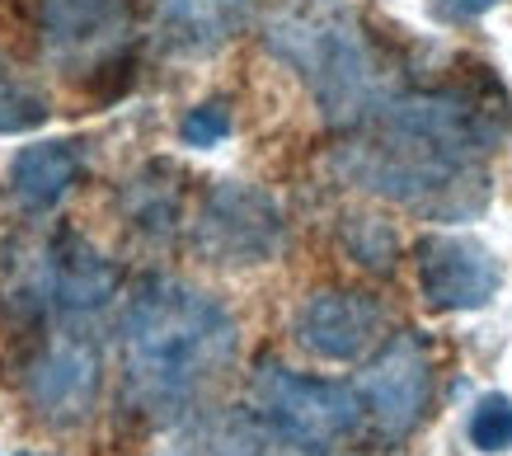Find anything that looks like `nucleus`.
Returning <instances> with one entry per match:
<instances>
[{"instance_id":"19","label":"nucleus","mask_w":512,"mask_h":456,"mask_svg":"<svg viewBox=\"0 0 512 456\" xmlns=\"http://www.w3.org/2000/svg\"><path fill=\"white\" fill-rule=\"evenodd\" d=\"M498 0H442L437 5V15L442 19H480L484 10H494Z\"/></svg>"},{"instance_id":"1","label":"nucleus","mask_w":512,"mask_h":456,"mask_svg":"<svg viewBox=\"0 0 512 456\" xmlns=\"http://www.w3.org/2000/svg\"><path fill=\"white\" fill-rule=\"evenodd\" d=\"M508 104L470 85L400 90L334 146V174L423 221H470L489 203V156Z\"/></svg>"},{"instance_id":"12","label":"nucleus","mask_w":512,"mask_h":456,"mask_svg":"<svg viewBox=\"0 0 512 456\" xmlns=\"http://www.w3.org/2000/svg\"><path fill=\"white\" fill-rule=\"evenodd\" d=\"M85 174V142H33L24 146L10 165V193L15 203L33 217H43L76 189V179Z\"/></svg>"},{"instance_id":"11","label":"nucleus","mask_w":512,"mask_h":456,"mask_svg":"<svg viewBox=\"0 0 512 456\" xmlns=\"http://www.w3.org/2000/svg\"><path fill=\"white\" fill-rule=\"evenodd\" d=\"M259 0H156V33L174 57H212L249 29Z\"/></svg>"},{"instance_id":"6","label":"nucleus","mask_w":512,"mask_h":456,"mask_svg":"<svg viewBox=\"0 0 512 456\" xmlns=\"http://www.w3.org/2000/svg\"><path fill=\"white\" fill-rule=\"evenodd\" d=\"M188 245L212 268H259L282 254L287 221L273 193L240 179H221L202 193L198 212L188 221Z\"/></svg>"},{"instance_id":"8","label":"nucleus","mask_w":512,"mask_h":456,"mask_svg":"<svg viewBox=\"0 0 512 456\" xmlns=\"http://www.w3.org/2000/svg\"><path fill=\"white\" fill-rule=\"evenodd\" d=\"M357 391H362L376 438L404 442L433 405V348H428V339L419 330L390 334L386 344L367 358L362 377H357Z\"/></svg>"},{"instance_id":"15","label":"nucleus","mask_w":512,"mask_h":456,"mask_svg":"<svg viewBox=\"0 0 512 456\" xmlns=\"http://www.w3.org/2000/svg\"><path fill=\"white\" fill-rule=\"evenodd\" d=\"M343 250L353 254L357 264L367 268V273H390L395 259H400V236H395V226L381 217H367V212H353V217H343Z\"/></svg>"},{"instance_id":"5","label":"nucleus","mask_w":512,"mask_h":456,"mask_svg":"<svg viewBox=\"0 0 512 456\" xmlns=\"http://www.w3.org/2000/svg\"><path fill=\"white\" fill-rule=\"evenodd\" d=\"M19 391L33 419L52 428L85 424L104 391V344L94 320H52L29 334V353L19 362Z\"/></svg>"},{"instance_id":"9","label":"nucleus","mask_w":512,"mask_h":456,"mask_svg":"<svg viewBox=\"0 0 512 456\" xmlns=\"http://www.w3.org/2000/svg\"><path fill=\"white\" fill-rule=\"evenodd\" d=\"M414 273H419V297L428 311H480L503 287V264L494 250L461 231H428L414 245Z\"/></svg>"},{"instance_id":"3","label":"nucleus","mask_w":512,"mask_h":456,"mask_svg":"<svg viewBox=\"0 0 512 456\" xmlns=\"http://www.w3.org/2000/svg\"><path fill=\"white\" fill-rule=\"evenodd\" d=\"M264 48L301 76L329 127L353 132L395 95L348 0H278L264 19Z\"/></svg>"},{"instance_id":"14","label":"nucleus","mask_w":512,"mask_h":456,"mask_svg":"<svg viewBox=\"0 0 512 456\" xmlns=\"http://www.w3.org/2000/svg\"><path fill=\"white\" fill-rule=\"evenodd\" d=\"M123 212L146 236L156 240L174 236L179 212H184V179H179V170L165 165V160H151L146 170H137L123 189Z\"/></svg>"},{"instance_id":"17","label":"nucleus","mask_w":512,"mask_h":456,"mask_svg":"<svg viewBox=\"0 0 512 456\" xmlns=\"http://www.w3.org/2000/svg\"><path fill=\"white\" fill-rule=\"evenodd\" d=\"M470 442L489 456L508 452L512 447V395L489 391L475 400V409H470Z\"/></svg>"},{"instance_id":"7","label":"nucleus","mask_w":512,"mask_h":456,"mask_svg":"<svg viewBox=\"0 0 512 456\" xmlns=\"http://www.w3.org/2000/svg\"><path fill=\"white\" fill-rule=\"evenodd\" d=\"M38 38L66 76H104L127 62L132 0H38Z\"/></svg>"},{"instance_id":"2","label":"nucleus","mask_w":512,"mask_h":456,"mask_svg":"<svg viewBox=\"0 0 512 456\" xmlns=\"http://www.w3.org/2000/svg\"><path fill=\"white\" fill-rule=\"evenodd\" d=\"M240 353V325L212 292L179 278H141L118 311L123 405L156 428L193 419Z\"/></svg>"},{"instance_id":"20","label":"nucleus","mask_w":512,"mask_h":456,"mask_svg":"<svg viewBox=\"0 0 512 456\" xmlns=\"http://www.w3.org/2000/svg\"><path fill=\"white\" fill-rule=\"evenodd\" d=\"M19 456H33V452H19Z\"/></svg>"},{"instance_id":"10","label":"nucleus","mask_w":512,"mask_h":456,"mask_svg":"<svg viewBox=\"0 0 512 456\" xmlns=\"http://www.w3.org/2000/svg\"><path fill=\"white\" fill-rule=\"evenodd\" d=\"M296 344L325 362H362L386 344V306L362 287H325L301 301L292 320Z\"/></svg>"},{"instance_id":"18","label":"nucleus","mask_w":512,"mask_h":456,"mask_svg":"<svg viewBox=\"0 0 512 456\" xmlns=\"http://www.w3.org/2000/svg\"><path fill=\"white\" fill-rule=\"evenodd\" d=\"M231 137V109L221 99H207V104H193L179 123V142L193 146V151H212Z\"/></svg>"},{"instance_id":"4","label":"nucleus","mask_w":512,"mask_h":456,"mask_svg":"<svg viewBox=\"0 0 512 456\" xmlns=\"http://www.w3.org/2000/svg\"><path fill=\"white\" fill-rule=\"evenodd\" d=\"M249 405L287 442V452H306V456L334 452L367 419V405H362L357 386L301 377L278 358H264L249 372Z\"/></svg>"},{"instance_id":"16","label":"nucleus","mask_w":512,"mask_h":456,"mask_svg":"<svg viewBox=\"0 0 512 456\" xmlns=\"http://www.w3.org/2000/svg\"><path fill=\"white\" fill-rule=\"evenodd\" d=\"M43 118H47V99L0 62V137L5 132H33Z\"/></svg>"},{"instance_id":"13","label":"nucleus","mask_w":512,"mask_h":456,"mask_svg":"<svg viewBox=\"0 0 512 456\" xmlns=\"http://www.w3.org/2000/svg\"><path fill=\"white\" fill-rule=\"evenodd\" d=\"M287 442L254 409H198L170 456H282Z\"/></svg>"}]
</instances>
